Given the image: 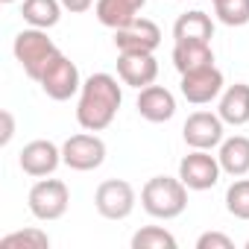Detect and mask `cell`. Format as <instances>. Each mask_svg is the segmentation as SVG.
Masks as SVG:
<instances>
[{
	"mask_svg": "<svg viewBox=\"0 0 249 249\" xmlns=\"http://www.w3.org/2000/svg\"><path fill=\"white\" fill-rule=\"evenodd\" d=\"M182 138L191 150H214L226 138V123L214 111H194L182 126Z\"/></svg>",
	"mask_w": 249,
	"mask_h": 249,
	"instance_id": "obj_8",
	"label": "cell"
},
{
	"mask_svg": "<svg viewBox=\"0 0 249 249\" xmlns=\"http://www.w3.org/2000/svg\"><path fill=\"white\" fill-rule=\"evenodd\" d=\"M226 211L237 220H249V179L237 176L226 191Z\"/></svg>",
	"mask_w": 249,
	"mask_h": 249,
	"instance_id": "obj_24",
	"label": "cell"
},
{
	"mask_svg": "<svg viewBox=\"0 0 249 249\" xmlns=\"http://www.w3.org/2000/svg\"><path fill=\"white\" fill-rule=\"evenodd\" d=\"M214 65V50L211 41H176L173 44V68L179 73L196 71V68H208Z\"/></svg>",
	"mask_w": 249,
	"mask_h": 249,
	"instance_id": "obj_18",
	"label": "cell"
},
{
	"mask_svg": "<svg viewBox=\"0 0 249 249\" xmlns=\"http://www.w3.org/2000/svg\"><path fill=\"white\" fill-rule=\"evenodd\" d=\"M214 15L226 27H246L249 24V0H214Z\"/></svg>",
	"mask_w": 249,
	"mask_h": 249,
	"instance_id": "obj_23",
	"label": "cell"
},
{
	"mask_svg": "<svg viewBox=\"0 0 249 249\" xmlns=\"http://www.w3.org/2000/svg\"><path fill=\"white\" fill-rule=\"evenodd\" d=\"M18 164H21V170H24L27 176L44 179V176L56 173L59 164H65V161H62V147H56L53 141H44V138L30 141V144L21 150Z\"/></svg>",
	"mask_w": 249,
	"mask_h": 249,
	"instance_id": "obj_12",
	"label": "cell"
},
{
	"mask_svg": "<svg viewBox=\"0 0 249 249\" xmlns=\"http://www.w3.org/2000/svg\"><path fill=\"white\" fill-rule=\"evenodd\" d=\"M0 120H3V135H0V144L6 147L12 141V135H15V117H12L9 108H3V111H0Z\"/></svg>",
	"mask_w": 249,
	"mask_h": 249,
	"instance_id": "obj_26",
	"label": "cell"
},
{
	"mask_svg": "<svg viewBox=\"0 0 249 249\" xmlns=\"http://www.w3.org/2000/svg\"><path fill=\"white\" fill-rule=\"evenodd\" d=\"M38 85H41V91H44L50 100L65 103V100H71L73 94H79V88H82V76H79V68H76V65L59 50V53L47 62V68H44Z\"/></svg>",
	"mask_w": 249,
	"mask_h": 249,
	"instance_id": "obj_5",
	"label": "cell"
},
{
	"mask_svg": "<svg viewBox=\"0 0 249 249\" xmlns=\"http://www.w3.org/2000/svg\"><path fill=\"white\" fill-rule=\"evenodd\" d=\"M217 161L223 167V173L229 176H246L249 173V138L246 135H231V138H223L220 144V153H217Z\"/></svg>",
	"mask_w": 249,
	"mask_h": 249,
	"instance_id": "obj_17",
	"label": "cell"
},
{
	"mask_svg": "<svg viewBox=\"0 0 249 249\" xmlns=\"http://www.w3.org/2000/svg\"><path fill=\"white\" fill-rule=\"evenodd\" d=\"M220 161L208 150H191L179 161V179L188 185V191H211L220 182Z\"/></svg>",
	"mask_w": 249,
	"mask_h": 249,
	"instance_id": "obj_9",
	"label": "cell"
},
{
	"mask_svg": "<svg viewBox=\"0 0 249 249\" xmlns=\"http://www.w3.org/2000/svg\"><path fill=\"white\" fill-rule=\"evenodd\" d=\"M196 249H234V243L223 231H205L196 237Z\"/></svg>",
	"mask_w": 249,
	"mask_h": 249,
	"instance_id": "obj_25",
	"label": "cell"
},
{
	"mask_svg": "<svg viewBox=\"0 0 249 249\" xmlns=\"http://www.w3.org/2000/svg\"><path fill=\"white\" fill-rule=\"evenodd\" d=\"M138 114L150 123H167L176 114V97L164 85H147L138 91Z\"/></svg>",
	"mask_w": 249,
	"mask_h": 249,
	"instance_id": "obj_14",
	"label": "cell"
},
{
	"mask_svg": "<svg viewBox=\"0 0 249 249\" xmlns=\"http://www.w3.org/2000/svg\"><path fill=\"white\" fill-rule=\"evenodd\" d=\"M94 3H97V0H62V6H65L68 12H73V15H79V12H88Z\"/></svg>",
	"mask_w": 249,
	"mask_h": 249,
	"instance_id": "obj_27",
	"label": "cell"
},
{
	"mask_svg": "<svg viewBox=\"0 0 249 249\" xmlns=\"http://www.w3.org/2000/svg\"><path fill=\"white\" fill-rule=\"evenodd\" d=\"M0 249H50V237L41 229H21L0 237Z\"/></svg>",
	"mask_w": 249,
	"mask_h": 249,
	"instance_id": "obj_21",
	"label": "cell"
},
{
	"mask_svg": "<svg viewBox=\"0 0 249 249\" xmlns=\"http://www.w3.org/2000/svg\"><path fill=\"white\" fill-rule=\"evenodd\" d=\"M12 53L18 59V65L24 68V73L38 82L47 62L59 53V47L53 44V38L47 36V30H38V27H30V30H21L15 36V44H12Z\"/></svg>",
	"mask_w": 249,
	"mask_h": 249,
	"instance_id": "obj_3",
	"label": "cell"
},
{
	"mask_svg": "<svg viewBox=\"0 0 249 249\" xmlns=\"http://www.w3.org/2000/svg\"><path fill=\"white\" fill-rule=\"evenodd\" d=\"M132 249H176V237L161 226H144L132 234Z\"/></svg>",
	"mask_w": 249,
	"mask_h": 249,
	"instance_id": "obj_22",
	"label": "cell"
},
{
	"mask_svg": "<svg viewBox=\"0 0 249 249\" xmlns=\"http://www.w3.org/2000/svg\"><path fill=\"white\" fill-rule=\"evenodd\" d=\"M173 38L176 41H211L214 38V24L205 12L194 9L176 18L173 24Z\"/></svg>",
	"mask_w": 249,
	"mask_h": 249,
	"instance_id": "obj_19",
	"label": "cell"
},
{
	"mask_svg": "<svg viewBox=\"0 0 249 249\" xmlns=\"http://www.w3.org/2000/svg\"><path fill=\"white\" fill-rule=\"evenodd\" d=\"M62 161L71 167V170H79V173H88V170H97L103 161H106V141L94 132H79V135H71L65 144H62Z\"/></svg>",
	"mask_w": 249,
	"mask_h": 249,
	"instance_id": "obj_7",
	"label": "cell"
},
{
	"mask_svg": "<svg viewBox=\"0 0 249 249\" xmlns=\"http://www.w3.org/2000/svg\"><path fill=\"white\" fill-rule=\"evenodd\" d=\"M123 103V91L111 73H91L82 88H79V103H76V120L88 132H103L108 129Z\"/></svg>",
	"mask_w": 249,
	"mask_h": 249,
	"instance_id": "obj_1",
	"label": "cell"
},
{
	"mask_svg": "<svg viewBox=\"0 0 249 249\" xmlns=\"http://www.w3.org/2000/svg\"><path fill=\"white\" fill-rule=\"evenodd\" d=\"M246 249H249V240H246Z\"/></svg>",
	"mask_w": 249,
	"mask_h": 249,
	"instance_id": "obj_29",
	"label": "cell"
},
{
	"mask_svg": "<svg viewBox=\"0 0 249 249\" xmlns=\"http://www.w3.org/2000/svg\"><path fill=\"white\" fill-rule=\"evenodd\" d=\"M135 188L126 179H106L94 191V208L106 220H126L135 211Z\"/></svg>",
	"mask_w": 249,
	"mask_h": 249,
	"instance_id": "obj_6",
	"label": "cell"
},
{
	"mask_svg": "<svg viewBox=\"0 0 249 249\" xmlns=\"http://www.w3.org/2000/svg\"><path fill=\"white\" fill-rule=\"evenodd\" d=\"M0 3H15V0H0Z\"/></svg>",
	"mask_w": 249,
	"mask_h": 249,
	"instance_id": "obj_28",
	"label": "cell"
},
{
	"mask_svg": "<svg viewBox=\"0 0 249 249\" xmlns=\"http://www.w3.org/2000/svg\"><path fill=\"white\" fill-rule=\"evenodd\" d=\"M211 3H214V0H211Z\"/></svg>",
	"mask_w": 249,
	"mask_h": 249,
	"instance_id": "obj_30",
	"label": "cell"
},
{
	"mask_svg": "<svg viewBox=\"0 0 249 249\" xmlns=\"http://www.w3.org/2000/svg\"><path fill=\"white\" fill-rule=\"evenodd\" d=\"M223 71L217 65H208V68H196V71H188L182 73V82H179V91L188 103L194 106H205L211 100H217L223 94Z\"/></svg>",
	"mask_w": 249,
	"mask_h": 249,
	"instance_id": "obj_10",
	"label": "cell"
},
{
	"mask_svg": "<svg viewBox=\"0 0 249 249\" xmlns=\"http://www.w3.org/2000/svg\"><path fill=\"white\" fill-rule=\"evenodd\" d=\"M217 114L223 117V123H229V126H243V123H249V85L234 82V85L223 88Z\"/></svg>",
	"mask_w": 249,
	"mask_h": 249,
	"instance_id": "obj_16",
	"label": "cell"
},
{
	"mask_svg": "<svg viewBox=\"0 0 249 249\" xmlns=\"http://www.w3.org/2000/svg\"><path fill=\"white\" fill-rule=\"evenodd\" d=\"M141 205L156 220H173L188 208V185L173 176H153L141 188Z\"/></svg>",
	"mask_w": 249,
	"mask_h": 249,
	"instance_id": "obj_2",
	"label": "cell"
},
{
	"mask_svg": "<svg viewBox=\"0 0 249 249\" xmlns=\"http://www.w3.org/2000/svg\"><path fill=\"white\" fill-rule=\"evenodd\" d=\"M62 0H24L21 6V15L30 27H38V30H53L62 18Z\"/></svg>",
	"mask_w": 249,
	"mask_h": 249,
	"instance_id": "obj_20",
	"label": "cell"
},
{
	"mask_svg": "<svg viewBox=\"0 0 249 249\" xmlns=\"http://www.w3.org/2000/svg\"><path fill=\"white\" fill-rule=\"evenodd\" d=\"M27 202H30V211H33L36 220L53 223V220L65 217V211L71 205V191H68V185L62 179H47L44 176L30 188Z\"/></svg>",
	"mask_w": 249,
	"mask_h": 249,
	"instance_id": "obj_4",
	"label": "cell"
},
{
	"mask_svg": "<svg viewBox=\"0 0 249 249\" xmlns=\"http://www.w3.org/2000/svg\"><path fill=\"white\" fill-rule=\"evenodd\" d=\"M117 76L129 88H147L159 76V62L153 53H120L117 56Z\"/></svg>",
	"mask_w": 249,
	"mask_h": 249,
	"instance_id": "obj_13",
	"label": "cell"
},
{
	"mask_svg": "<svg viewBox=\"0 0 249 249\" xmlns=\"http://www.w3.org/2000/svg\"><path fill=\"white\" fill-rule=\"evenodd\" d=\"M161 44V30L150 18H135L129 27L114 30L117 53H156Z\"/></svg>",
	"mask_w": 249,
	"mask_h": 249,
	"instance_id": "obj_11",
	"label": "cell"
},
{
	"mask_svg": "<svg viewBox=\"0 0 249 249\" xmlns=\"http://www.w3.org/2000/svg\"><path fill=\"white\" fill-rule=\"evenodd\" d=\"M147 6V0H97L94 3V15L103 27L108 30H120L129 27L135 18H141L138 12Z\"/></svg>",
	"mask_w": 249,
	"mask_h": 249,
	"instance_id": "obj_15",
	"label": "cell"
}]
</instances>
